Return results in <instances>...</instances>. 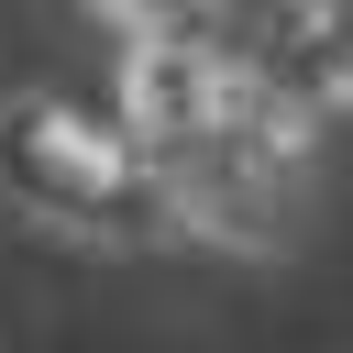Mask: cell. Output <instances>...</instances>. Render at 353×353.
I'll use <instances>...</instances> for the list:
<instances>
[{
	"mask_svg": "<svg viewBox=\"0 0 353 353\" xmlns=\"http://www.w3.org/2000/svg\"><path fill=\"white\" fill-rule=\"evenodd\" d=\"M22 154H44V165H22L44 199H66V210H132V154L121 143H99L88 121H66V110H33L22 121Z\"/></svg>",
	"mask_w": 353,
	"mask_h": 353,
	"instance_id": "1",
	"label": "cell"
}]
</instances>
